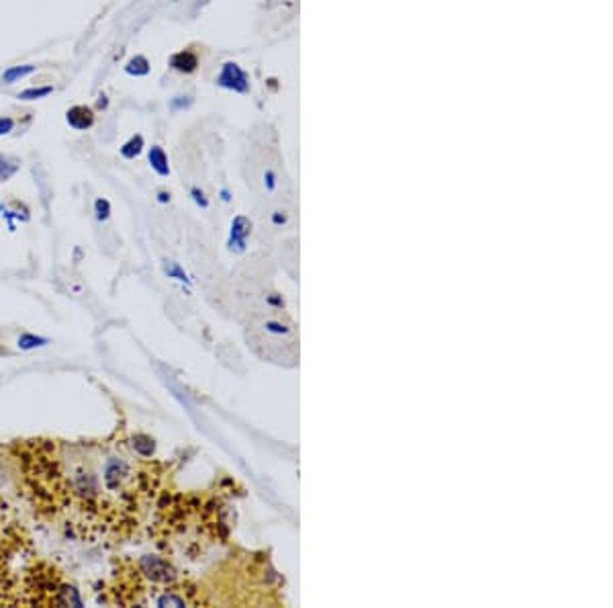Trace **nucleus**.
<instances>
[{
    "mask_svg": "<svg viewBox=\"0 0 613 608\" xmlns=\"http://www.w3.org/2000/svg\"><path fill=\"white\" fill-rule=\"evenodd\" d=\"M92 121H94L92 109L78 105V107H72L70 111H68V123H70L74 129H86V127L92 126Z\"/></svg>",
    "mask_w": 613,
    "mask_h": 608,
    "instance_id": "f257e3e1",
    "label": "nucleus"
},
{
    "mask_svg": "<svg viewBox=\"0 0 613 608\" xmlns=\"http://www.w3.org/2000/svg\"><path fill=\"white\" fill-rule=\"evenodd\" d=\"M247 233H249V226H247V221H245L244 217H237L235 223H233V228H231V248H235V250H244Z\"/></svg>",
    "mask_w": 613,
    "mask_h": 608,
    "instance_id": "f03ea898",
    "label": "nucleus"
},
{
    "mask_svg": "<svg viewBox=\"0 0 613 608\" xmlns=\"http://www.w3.org/2000/svg\"><path fill=\"white\" fill-rule=\"evenodd\" d=\"M150 162H152V166L158 170L159 175H168V160H166V156H164V152L159 148H154L150 152Z\"/></svg>",
    "mask_w": 613,
    "mask_h": 608,
    "instance_id": "7ed1b4c3",
    "label": "nucleus"
},
{
    "mask_svg": "<svg viewBox=\"0 0 613 608\" xmlns=\"http://www.w3.org/2000/svg\"><path fill=\"white\" fill-rule=\"evenodd\" d=\"M33 70H35V66H21V68H11L9 72H4L2 80H4V82H9V84H13L17 78H23V76L31 74Z\"/></svg>",
    "mask_w": 613,
    "mask_h": 608,
    "instance_id": "20e7f679",
    "label": "nucleus"
},
{
    "mask_svg": "<svg viewBox=\"0 0 613 608\" xmlns=\"http://www.w3.org/2000/svg\"><path fill=\"white\" fill-rule=\"evenodd\" d=\"M172 64H174L176 68H180V70H193L194 66H196V57L191 54H178L172 60Z\"/></svg>",
    "mask_w": 613,
    "mask_h": 608,
    "instance_id": "39448f33",
    "label": "nucleus"
},
{
    "mask_svg": "<svg viewBox=\"0 0 613 608\" xmlns=\"http://www.w3.org/2000/svg\"><path fill=\"white\" fill-rule=\"evenodd\" d=\"M15 170H17V164H15V162L9 164V158H2V156H0V182L6 180L9 177H13Z\"/></svg>",
    "mask_w": 613,
    "mask_h": 608,
    "instance_id": "423d86ee",
    "label": "nucleus"
},
{
    "mask_svg": "<svg viewBox=\"0 0 613 608\" xmlns=\"http://www.w3.org/2000/svg\"><path fill=\"white\" fill-rule=\"evenodd\" d=\"M52 90H53L52 87H45V89L25 90V92H21V94H18V99H25V101H33V99H39V96H45V94H50Z\"/></svg>",
    "mask_w": 613,
    "mask_h": 608,
    "instance_id": "0eeeda50",
    "label": "nucleus"
},
{
    "mask_svg": "<svg viewBox=\"0 0 613 608\" xmlns=\"http://www.w3.org/2000/svg\"><path fill=\"white\" fill-rule=\"evenodd\" d=\"M127 72H129V74H145V72H147V62H145V57H135V60H131L129 66H127Z\"/></svg>",
    "mask_w": 613,
    "mask_h": 608,
    "instance_id": "6e6552de",
    "label": "nucleus"
},
{
    "mask_svg": "<svg viewBox=\"0 0 613 608\" xmlns=\"http://www.w3.org/2000/svg\"><path fill=\"white\" fill-rule=\"evenodd\" d=\"M140 148H141V138H133L131 142L127 143L125 148H123V156H127V158H131L133 154H140Z\"/></svg>",
    "mask_w": 613,
    "mask_h": 608,
    "instance_id": "1a4fd4ad",
    "label": "nucleus"
},
{
    "mask_svg": "<svg viewBox=\"0 0 613 608\" xmlns=\"http://www.w3.org/2000/svg\"><path fill=\"white\" fill-rule=\"evenodd\" d=\"M13 127H15V121H13V119H9V117H0V136H2V133H9Z\"/></svg>",
    "mask_w": 613,
    "mask_h": 608,
    "instance_id": "9d476101",
    "label": "nucleus"
}]
</instances>
